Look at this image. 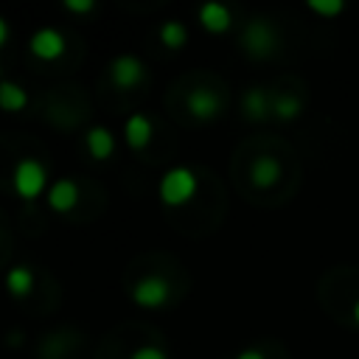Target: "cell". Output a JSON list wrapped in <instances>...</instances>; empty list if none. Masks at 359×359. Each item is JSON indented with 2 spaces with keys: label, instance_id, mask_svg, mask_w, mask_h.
Segmentation results:
<instances>
[{
  "label": "cell",
  "instance_id": "obj_1",
  "mask_svg": "<svg viewBox=\"0 0 359 359\" xmlns=\"http://www.w3.org/2000/svg\"><path fill=\"white\" fill-rule=\"evenodd\" d=\"M196 185H199V180L188 165H174L160 180V199L165 205H171V208L185 205L196 194Z\"/></svg>",
  "mask_w": 359,
  "mask_h": 359
},
{
  "label": "cell",
  "instance_id": "obj_2",
  "mask_svg": "<svg viewBox=\"0 0 359 359\" xmlns=\"http://www.w3.org/2000/svg\"><path fill=\"white\" fill-rule=\"evenodd\" d=\"M11 182H14V191L22 196V199H36L42 191H45V182H48V171L39 160H20L14 165V174H11Z\"/></svg>",
  "mask_w": 359,
  "mask_h": 359
},
{
  "label": "cell",
  "instance_id": "obj_3",
  "mask_svg": "<svg viewBox=\"0 0 359 359\" xmlns=\"http://www.w3.org/2000/svg\"><path fill=\"white\" fill-rule=\"evenodd\" d=\"M241 42H244V50H247L252 59H264V56H269V53L278 48V34H275V28H272L266 20H252V22L244 28Z\"/></svg>",
  "mask_w": 359,
  "mask_h": 359
},
{
  "label": "cell",
  "instance_id": "obj_4",
  "mask_svg": "<svg viewBox=\"0 0 359 359\" xmlns=\"http://www.w3.org/2000/svg\"><path fill=\"white\" fill-rule=\"evenodd\" d=\"M168 294H171L168 280H165V278H157V275H146V278H140V280L132 286V300H135L137 306H143V309H157V306H163V303L168 300Z\"/></svg>",
  "mask_w": 359,
  "mask_h": 359
},
{
  "label": "cell",
  "instance_id": "obj_5",
  "mask_svg": "<svg viewBox=\"0 0 359 359\" xmlns=\"http://www.w3.org/2000/svg\"><path fill=\"white\" fill-rule=\"evenodd\" d=\"M109 76L121 90H129V87H135V84H140L146 79V67H143V62L137 56L121 53V56H115L109 62Z\"/></svg>",
  "mask_w": 359,
  "mask_h": 359
},
{
  "label": "cell",
  "instance_id": "obj_6",
  "mask_svg": "<svg viewBox=\"0 0 359 359\" xmlns=\"http://www.w3.org/2000/svg\"><path fill=\"white\" fill-rule=\"evenodd\" d=\"M28 48L39 59H56L65 53V36L56 28H36L28 39Z\"/></svg>",
  "mask_w": 359,
  "mask_h": 359
},
{
  "label": "cell",
  "instance_id": "obj_7",
  "mask_svg": "<svg viewBox=\"0 0 359 359\" xmlns=\"http://www.w3.org/2000/svg\"><path fill=\"white\" fill-rule=\"evenodd\" d=\"M185 107H188V112H191L194 118H199V121H210V118L219 115V109H222V98H219L213 90H208V87H196V90L188 93Z\"/></svg>",
  "mask_w": 359,
  "mask_h": 359
},
{
  "label": "cell",
  "instance_id": "obj_8",
  "mask_svg": "<svg viewBox=\"0 0 359 359\" xmlns=\"http://www.w3.org/2000/svg\"><path fill=\"white\" fill-rule=\"evenodd\" d=\"M196 14H199V22H202L208 31H213V34H219V31H227V28H230V22H233V14H230V8H227L224 3H216V0H210V3H202Z\"/></svg>",
  "mask_w": 359,
  "mask_h": 359
},
{
  "label": "cell",
  "instance_id": "obj_9",
  "mask_svg": "<svg viewBox=\"0 0 359 359\" xmlns=\"http://www.w3.org/2000/svg\"><path fill=\"white\" fill-rule=\"evenodd\" d=\"M79 202V185L73 180H56L50 188H48V205L59 213H67L73 205Z\"/></svg>",
  "mask_w": 359,
  "mask_h": 359
},
{
  "label": "cell",
  "instance_id": "obj_10",
  "mask_svg": "<svg viewBox=\"0 0 359 359\" xmlns=\"http://www.w3.org/2000/svg\"><path fill=\"white\" fill-rule=\"evenodd\" d=\"M84 146L95 160H107L115 151V135L107 126H90L84 135Z\"/></svg>",
  "mask_w": 359,
  "mask_h": 359
},
{
  "label": "cell",
  "instance_id": "obj_11",
  "mask_svg": "<svg viewBox=\"0 0 359 359\" xmlns=\"http://www.w3.org/2000/svg\"><path fill=\"white\" fill-rule=\"evenodd\" d=\"M123 137H126L129 149H143L151 140V121L143 112L129 115L126 123H123Z\"/></svg>",
  "mask_w": 359,
  "mask_h": 359
},
{
  "label": "cell",
  "instance_id": "obj_12",
  "mask_svg": "<svg viewBox=\"0 0 359 359\" xmlns=\"http://www.w3.org/2000/svg\"><path fill=\"white\" fill-rule=\"evenodd\" d=\"M241 109H244V115H247L250 121H264V118L272 112V104H269L264 87H250V90L244 93V98H241Z\"/></svg>",
  "mask_w": 359,
  "mask_h": 359
},
{
  "label": "cell",
  "instance_id": "obj_13",
  "mask_svg": "<svg viewBox=\"0 0 359 359\" xmlns=\"http://www.w3.org/2000/svg\"><path fill=\"white\" fill-rule=\"evenodd\" d=\"M250 177L258 188H272L280 180V163L275 157H258L250 168Z\"/></svg>",
  "mask_w": 359,
  "mask_h": 359
},
{
  "label": "cell",
  "instance_id": "obj_14",
  "mask_svg": "<svg viewBox=\"0 0 359 359\" xmlns=\"http://www.w3.org/2000/svg\"><path fill=\"white\" fill-rule=\"evenodd\" d=\"M6 289L14 297H28L31 289H34V272H31V266H25V264L11 266L8 275H6Z\"/></svg>",
  "mask_w": 359,
  "mask_h": 359
},
{
  "label": "cell",
  "instance_id": "obj_15",
  "mask_svg": "<svg viewBox=\"0 0 359 359\" xmlns=\"http://www.w3.org/2000/svg\"><path fill=\"white\" fill-rule=\"evenodd\" d=\"M25 104H28V93L11 79H0V109L20 112Z\"/></svg>",
  "mask_w": 359,
  "mask_h": 359
},
{
  "label": "cell",
  "instance_id": "obj_16",
  "mask_svg": "<svg viewBox=\"0 0 359 359\" xmlns=\"http://www.w3.org/2000/svg\"><path fill=\"white\" fill-rule=\"evenodd\" d=\"M160 39H163V45H165V48L177 50V48H182V45H185L188 31H185V25H182L180 20H165V22L160 25Z\"/></svg>",
  "mask_w": 359,
  "mask_h": 359
},
{
  "label": "cell",
  "instance_id": "obj_17",
  "mask_svg": "<svg viewBox=\"0 0 359 359\" xmlns=\"http://www.w3.org/2000/svg\"><path fill=\"white\" fill-rule=\"evenodd\" d=\"M300 109H303V104H300L297 95H280V98L272 101V115L280 118V121H292V118H297Z\"/></svg>",
  "mask_w": 359,
  "mask_h": 359
},
{
  "label": "cell",
  "instance_id": "obj_18",
  "mask_svg": "<svg viewBox=\"0 0 359 359\" xmlns=\"http://www.w3.org/2000/svg\"><path fill=\"white\" fill-rule=\"evenodd\" d=\"M309 8L317 11V14L331 17V14H339V11L345 8V3H342V0H309Z\"/></svg>",
  "mask_w": 359,
  "mask_h": 359
},
{
  "label": "cell",
  "instance_id": "obj_19",
  "mask_svg": "<svg viewBox=\"0 0 359 359\" xmlns=\"http://www.w3.org/2000/svg\"><path fill=\"white\" fill-rule=\"evenodd\" d=\"M129 359H168L165 351H160L157 345H140L137 351H132Z\"/></svg>",
  "mask_w": 359,
  "mask_h": 359
},
{
  "label": "cell",
  "instance_id": "obj_20",
  "mask_svg": "<svg viewBox=\"0 0 359 359\" xmlns=\"http://www.w3.org/2000/svg\"><path fill=\"white\" fill-rule=\"evenodd\" d=\"M62 8H67V11H93L95 3L93 0H65Z\"/></svg>",
  "mask_w": 359,
  "mask_h": 359
},
{
  "label": "cell",
  "instance_id": "obj_21",
  "mask_svg": "<svg viewBox=\"0 0 359 359\" xmlns=\"http://www.w3.org/2000/svg\"><path fill=\"white\" fill-rule=\"evenodd\" d=\"M236 359H266L261 351H255V348H247V351H241Z\"/></svg>",
  "mask_w": 359,
  "mask_h": 359
},
{
  "label": "cell",
  "instance_id": "obj_22",
  "mask_svg": "<svg viewBox=\"0 0 359 359\" xmlns=\"http://www.w3.org/2000/svg\"><path fill=\"white\" fill-rule=\"evenodd\" d=\"M8 42V22H6V17L0 14V48Z\"/></svg>",
  "mask_w": 359,
  "mask_h": 359
},
{
  "label": "cell",
  "instance_id": "obj_23",
  "mask_svg": "<svg viewBox=\"0 0 359 359\" xmlns=\"http://www.w3.org/2000/svg\"><path fill=\"white\" fill-rule=\"evenodd\" d=\"M351 314H353V323H356V325H359V300H356V303H353V311H351Z\"/></svg>",
  "mask_w": 359,
  "mask_h": 359
}]
</instances>
